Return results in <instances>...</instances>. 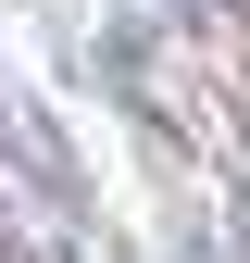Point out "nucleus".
<instances>
[{
    "mask_svg": "<svg viewBox=\"0 0 250 263\" xmlns=\"http://www.w3.org/2000/svg\"><path fill=\"white\" fill-rule=\"evenodd\" d=\"M0 263H13V251H0Z\"/></svg>",
    "mask_w": 250,
    "mask_h": 263,
    "instance_id": "f257e3e1",
    "label": "nucleus"
}]
</instances>
